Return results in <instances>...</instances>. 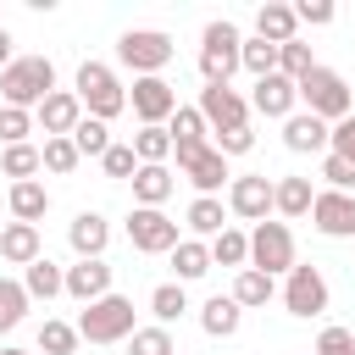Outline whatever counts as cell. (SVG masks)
Returning a JSON list of instances; mask_svg holds the SVG:
<instances>
[{"instance_id":"1","label":"cell","mask_w":355,"mask_h":355,"mask_svg":"<svg viewBox=\"0 0 355 355\" xmlns=\"http://www.w3.org/2000/svg\"><path fill=\"white\" fill-rule=\"evenodd\" d=\"M55 94V61L50 55H17L6 72H0V100L17 105V111H39V100Z\"/></svg>"},{"instance_id":"2","label":"cell","mask_w":355,"mask_h":355,"mask_svg":"<svg viewBox=\"0 0 355 355\" xmlns=\"http://www.w3.org/2000/svg\"><path fill=\"white\" fill-rule=\"evenodd\" d=\"M72 94H78V105H83L94 122H111L116 111H128V94H122V83H116V72H111L105 61H83Z\"/></svg>"},{"instance_id":"3","label":"cell","mask_w":355,"mask_h":355,"mask_svg":"<svg viewBox=\"0 0 355 355\" xmlns=\"http://www.w3.org/2000/svg\"><path fill=\"white\" fill-rule=\"evenodd\" d=\"M294 94H300L305 111L322 116V122H344V116H349V83H344L333 67H311V72L294 83Z\"/></svg>"},{"instance_id":"4","label":"cell","mask_w":355,"mask_h":355,"mask_svg":"<svg viewBox=\"0 0 355 355\" xmlns=\"http://www.w3.org/2000/svg\"><path fill=\"white\" fill-rule=\"evenodd\" d=\"M78 338H89V344H122V338H133V300L105 294V300L83 305V316H78Z\"/></svg>"},{"instance_id":"5","label":"cell","mask_w":355,"mask_h":355,"mask_svg":"<svg viewBox=\"0 0 355 355\" xmlns=\"http://www.w3.org/2000/svg\"><path fill=\"white\" fill-rule=\"evenodd\" d=\"M178 55V44L161 33V28H128L122 39H116V61L122 67H133L139 78H161V67Z\"/></svg>"},{"instance_id":"6","label":"cell","mask_w":355,"mask_h":355,"mask_svg":"<svg viewBox=\"0 0 355 355\" xmlns=\"http://www.w3.org/2000/svg\"><path fill=\"white\" fill-rule=\"evenodd\" d=\"M239 44H244V33L227 17L205 22V33H200V72H205V83H227L239 72Z\"/></svg>"},{"instance_id":"7","label":"cell","mask_w":355,"mask_h":355,"mask_svg":"<svg viewBox=\"0 0 355 355\" xmlns=\"http://www.w3.org/2000/svg\"><path fill=\"white\" fill-rule=\"evenodd\" d=\"M250 266L277 277V272H294V233L288 222H255L250 233Z\"/></svg>"},{"instance_id":"8","label":"cell","mask_w":355,"mask_h":355,"mask_svg":"<svg viewBox=\"0 0 355 355\" xmlns=\"http://www.w3.org/2000/svg\"><path fill=\"white\" fill-rule=\"evenodd\" d=\"M194 111L205 116V128H211V133H222V128H250V100H244L233 83H205Z\"/></svg>"},{"instance_id":"9","label":"cell","mask_w":355,"mask_h":355,"mask_svg":"<svg viewBox=\"0 0 355 355\" xmlns=\"http://www.w3.org/2000/svg\"><path fill=\"white\" fill-rule=\"evenodd\" d=\"M128 239H133V250H144V255H172V244H178V222H172L166 211L133 205V211H128Z\"/></svg>"},{"instance_id":"10","label":"cell","mask_w":355,"mask_h":355,"mask_svg":"<svg viewBox=\"0 0 355 355\" xmlns=\"http://www.w3.org/2000/svg\"><path fill=\"white\" fill-rule=\"evenodd\" d=\"M128 105H133V116H139L144 128H166V116L178 111V89H172L166 78H133Z\"/></svg>"},{"instance_id":"11","label":"cell","mask_w":355,"mask_h":355,"mask_svg":"<svg viewBox=\"0 0 355 355\" xmlns=\"http://www.w3.org/2000/svg\"><path fill=\"white\" fill-rule=\"evenodd\" d=\"M283 305H288V316H322L327 311V277L316 266H300L294 261V272L283 283Z\"/></svg>"},{"instance_id":"12","label":"cell","mask_w":355,"mask_h":355,"mask_svg":"<svg viewBox=\"0 0 355 355\" xmlns=\"http://www.w3.org/2000/svg\"><path fill=\"white\" fill-rule=\"evenodd\" d=\"M311 222H316V233H327V239H355V194L322 189V194L311 200Z\"/></svg>"},{"instance_id":"13","label":"cell","mask_w":355,"mask_h":355,"mask_svg":"<svg viewBox=\"0 0 355 355\" xmlns=\"http://www.w3.org/2000/svg\"><path fill=\"white\" fill-rule=\"evenodd\" d=\"M33 122L44 128V139H72V128L83 122V105H78V94H72V89H55V94H44V100H39Z\"/></svg>"},{"instance_id":"14","label":"cell","mask_w":355,"mask_h":355,"mask_svg":"<svg viewBox=\"0 0 355 355\" xmlns=\"http://www.w3.org/2000/svg\"><path fill=\"white\" fill-rule=\"evenodd\" d=\"M227 211L244 216V222H266V211H272V178H261V172L233 178L227 183Z\"/></svg>"},{"instance_id":"15","label":"cell","mask_w":355,"mask_h":355,"mask_svg":"<svg viewBox=\"0 0 355 355\" xmlns=\"http://www.w3.org/2000/svg\"><path fill=\"white\" fill-rule=\"evenodd\" d=\"M67 244L78 250V261H105V244H111V222L100 211H78L72 227H67Z\"/></svg>"},{"instance_id":"16","label":"cell","mask_w":355,"mask_h":355,"mask_svg":"<svg viewBox=\"0 0 355 355\" xmlns=\"http://www.w3.org/2000/svg\"><path fill=\"white\" fill-rule=\"evenodd\" d=\"M294 83L283 78V72H272V78H255V94H250V111H261V116H294Z\"/></svg>"},{"instance_id":"17","label":"cell","mask_w":355,"mask_h":355,"mask_svg":"<svg viewBox=\"0 0 355 355\" xmlns=\"http://www.w3.org/2000/svg\"><path fill=\"white\" fill-rule=\"evenodd\" d=\"M61 294H72V300H83V305L105 300V294H111V266H105V261H78V266H67V288H61Z\"/></svg>"},{"instance_id":"18","label":"cell","mask_w":355,"mask_h":355,"mask_svg":"<svg viewBox=\"0 0 355 355\" xmlns=\"http://www.w3.org/2000/svg\"><path fill=\"white\" fill-rule=\"evenodd\" d=\"M283 144L294 155H316V150H327V122L311 111H294V116H283Z\"/></svg>"},{"instance_id":"19","label":"cell","mask_w":355,"mask_h":355,"mask_svg":"<svg viewBox=\"0 0 355 355\" xmlns=\"http://www.w3.org/2000/svg\"><path fill=\"white\" fill-rule=\"evenodd\" d=\"M294 28H300V17H294V6H283V0H266V6L255 11V39H266V44H288V39H300Z\"/></svg>"},{"instance_id":"20","label":"cell","mask_w":355,"mask_h":355,"mask_svg":"<svg viewBox=\"0 0 355 355\" xmlns=\"http://www.w3.org/2000/svg\"><path fill=\"white\" fill-rule=\"evenodd\" d=\"M44 250H39V227H28V222H6L0 227V261H11V266H33Z\"/></svg>"},{"instance_id":"21","label":"cell","mask_w":355,"mask_h":355,"mask_svg":"<svg viewBox=\"0 0 355 355\" xmlns=\"http://www.w3.org/2000/svg\"><path fill=\"white\" fill-rule=\"evenodd\" d=\"M172 189H178L172 166H139V172H133V200L150 205V211H161V205L172 200Z\"/></svg>"},{"instance_id":"22","label":"cell","mask_w":355,"mask_h":355,"mask_svg":"<svg viewBox=\"0 0 355 355\" xmlns=\"http://www.w3.org/2000/svg\"><path fill=\"white\" fill-rule=\"evenodd\" d=\"M311 178H277L272 183V211L277 216H311Z\"/></svg>"},{"instance_id":"23","label":"cell","mask_w":355,"mask_h":355,"mask_svg":"<svg viewBox=\"0 0 355 355\" xmlns=\"http://www.w3.org/2000/svg\"><path fill=\"white\" fill-rule=\"evenodd\" d=\"M22 288H28V300H55V294L67 288V272H61L50 255H39L33 266H22Z\"/></svg>"},{"instance_id":"24","label":"cell","mask_w":355,"mask_h":355,"mask_svg":"<svg viewBox=\"0 0 355 355\" xmlns=\"http://www.w3.org/2000/svg\"><path fill=\"white\" fill-rule=\"evenodd\" d=\"M183 178H189V183H194L200 194H216V189L227 183V161H222V155H216V150L205 144V150H200V155H194V161L183 166Z\"/></svg>"},{"instance_id":"25","label":"cell","mask_w":355,"mask_h":355,"mask_svg":"<svg viewBox=\"0 0 355 355\" xmlns=\"http://www.w3.org/2000/svg\"><path fill=\"white\" fill-rule=\"evenodd\" d=\"M44 211H50V189H44L39 178H28V183H11V216H17V222H28V227H33Z\"/></svg>"},{"instance_id":"26","label":"cell","mask_w":355,"mask_h":355,"mask_svg":"<svg viewBox=\"0 0 355 355\" xmlns=\"http://www.w3.org/2000/svg\"><path fill=\"white\" fill-rule=\"evenodd\" d=\"M272 294H277V283H272L266 272H255V266H244V272L233 277V294H227V300H233L239 311H255V305H266Z\"/></svg>"},{"instance_id":"27","label":"cell","mask_w":355,"mask_h":355,"mask_svg":"<svg viewBox=\"0 0 355 355\" xmlns=\"http://www.w3.org/2000/svg\"><path fill=\"white\" fill-rule=\"evenodd\" d=\"M239 322H244V311H239L227 294H211V300H205V311H200V327H205L211 338H233V333H239Z\"/></svg>"},{"instance_id":"28","label":"cell","mask_w":355,"mask_h":355,"mask_svg":"<svg viewBox=\"0 0 355 355\" xmlns=\"http://www.w3.org/2000/svg\"><path fill=\"white\" fill-rule=\"evenodd\" d=\"M172 272H178V283L205 277V272H211V250H205L200 239H178V244H172Z\"/></svg>"},{"instance_id":"29","label":"cell","mask_w":355,"mask_h":355,"mask_svg":"<svg viewBox=\"0 0 355 355\" xmlns=\"http://www.w3.org/2000/svg\"><path fill=\"white\" fill-rule=\"evenodd\" d=\"M211 266H239L244 272V261H250V233H239V227H222L211 244Z\"/></svg>"},{"instance_id":"30","label":"cell","mask_w":355,"mask_h":355,"mask_svg":"<svg viewBox=\"0 0 355 355\" xmlns=\"http://www.w3.org/2000/svg\"><path fill=\"white\" fill-rule=\"evenodd\" d=\"M133 155H139V166H166L172 161V133L166 128H139L133 133Z\"/></svg>"},{"instance_id":"31","label":"cell","mask_w":355,"mask_h":355,"mask_svg":"<svg viewBox=\"0 0 355 355\" xmlns=\"http://www.w3.org/2000/svg\"><path fill=\"white\" fill-rule=\"evenodd\" d=\"M166 133H172V144H205V116L194 111V105H178L172 116H166Z\"/></svg>"},{"instance_id":"32","label":"cell","mask_w":355,"mask_h":355,"mask_svg":"<svg viewBox=\"0 0 355 355\" xmlns=\"http://www.w3.org/2000/svg\"><path fill=\"white\" fill-rule=\"evenodd\" d=\"M28 305H33L28 288H22L17 277H0V333H11V327L28 316Z\"/></svg>"},{"instance_id":"33","label":"cell","mask_w":355,"mask_h":355,"mask_svg":"<svg viewBox=\"0 0 355 355\" xmlns=\"http://www.w3.org/2000/svg\"><path fill=\"white\" fill-rule=\"evenodd\" d=\"M239 67L255 72V78H272V72H277V44H266V39H244V44H239Z\"/></svg>"},{"instance_id":"34","label":"cell","mask_w":355,"mask_h":355,"mask_svg":"<svg viewBox=\"0 0 355 355\" xmlns=\"http://www.w3.org/2000/svg\"><path fill=\"white\" fill-rule=\"evenodd\" d=\"M72 144H78V155H94V161H100V155H105V150H111L116 139H111V128H105V122L83 116V122L72 128Z\"/></svg>"},{"instance_id":"35","label":"cell","mask_w":355,"mask_h":355,"mask_svg":"<svg viewBox=\"0 0 355 355\" xmlns=\"http://www.w3.org/2000/svg\"><path fill=\"white\" fill-rule=\"evenodd\" d=\"M222 216H227V211H222V200H216V194H200V200L189 205V227H194V233H205V239H216V233L227 227Z\"/></svg>"},{"instance_id":"36","label":"cell","mask_w":355,"mask_h":355,"mask_svg":"<svg viewBox=\"0 0 355 355\" xmlns=\"http://www.w3.org/2000/svg\"><path fill=\"white\" fill-rule=\"evenodd\" d=\"M150 311H155V327L178 322V316L189 311V294H183V283H161V288L150 294Z\"/></svg>"},{"instance_id":"37","label":"cell","mask_w":355,"mask_h":355,"mask_svg":"<svg viewBox=\"0 0 355 355\" xmlns=\"http://www.w3.org/2000/svg\"><path fill=\"white\" fill-rule=\"evenodd\" d=\"M311 67H316V61H311V44H305V39H288V44H277V72H283L288 83H300Z\"/></svg>"},{"instance_id":"38","label":"cell","mask_w":355,"mask_h":355,"mask_svg":"<svg viewBox=\"0 0 355 355\" xmlns=\"http://www.w3.org/2000/svg\"><path fill=\"white\" fill-rule=\"evenodd\" d=\"M78 161H83V155H78V144H72V139H44V150H39V166H50L55 178H67Z\"/></svg>"},{"instance_id":"39","label":"cell","mask_w":355,"mask_h":355,"mask_svg":"<svg viewBox=\"0 0 355 355\" xmlns=\"http://www.w3.org/2000/svg\"><path fill=\"white\" fill-rule=\"evenodd\" d=\"M0 172H6L11 183H28V178L39 172V150H33V144H11V150L0 155Z\"/></svg>"},{"instance_id":"40","label":"cell","mask_w":355,"mask_h":355,"mask_svg":"<svg viewBox=\"0 0 355 355\" xmlns=\"http://www.w3.org/2000/svg\"><path fill=\"white\" fill-rule=\"evenodd\" d=\"M78 349V327L72 322H44L39 327V355H72Z\"/></svg>"},{"instance_id":"41","label":"cell","mask_w":355,"mask_h":355,"mask_svg":"<svg viewBox=\"0 0 355 355\" xmlns=\"http://www.w3.org/2000/svg\"><path fill=\"white\" fill-rule=\"evenodd\" d=\"M128 355H178V349H172V333L166 327H133Z\"/></svg>"},{"instance_id":"42","label":"cell","mask_w":355,"mask_h":355,"mask_svg":"<svg viewBox=\"0 0 355 355\" xmlns=\"http://www.w3.org/2000/svg\"><path fill=\"white\" fill-rule=\"evenodd\" d=\"M28 133H33V111L0 105V139H6V150H11V144H28Z\"/></svg>"},{"instance_id":"43","label":"cell","mask_w":355,"mask_h":355,"mask_svg":"<svg viewBox=\"0 0 355 355\" xmlns=\"http://www.w3.org/2000/svg\"><path fill=\"white\" fill-rule=\"evenodd\" d=\"M100 166H105V178H128V183H133V172H139V155H133V144H111V150L100 155Z\"/></svg>"},{"instance_id":"44","label":"cell","mask_w":355,"mask_h":355,"mask_svg":"<svg viewBox=\"0 0 355 355\" xmlns=\"http://www.w3.org/2000/svg\"><path fill=\"white\" fill-rule=\"evenodd\" d=\"M327 155H344V161L355 166V111H349L344 122H333V128H327Z\"/></svg>"},{"instance_id":"45","label":"cell","mask_w":355,"mask_h":355,"mask_svg":"<svg viewBox=\"0 0 355 355\" xmlns=\"http://www.w3.org/2000/svg\"><path fill=\"white\" fill-rule=\"evenodd\" d=\"M211 150H216L222 161H227V155H250V150H255V133H250V128H222Z\"/></svg>"},{"instance_id":"46","label":"cell","mask_w":355,"mask_h":355,"mask_svg":"<svg viewBox=\"0 0 355 355\" xmlns=\"http://www.w3.org/2000/svg\"><path fill=\"white\" fill-rule=\"evenodd\" d=\"M322 178H327V189H338V194L355 189V166H349L344 155H327V161H322Z\"/></svg>"},{"instance_id":"47","label":"cell","mask_w":355,"mask_h":355,"mask_svg":"<svg viewBox=\"0 0 355 355\" xmlns=\"http://www.w3.org/2000/svg\"><path fill=\"white\" fill-rule=\"evenodd\" d=\"M316 355H355V333H349V327H322Z\"/></svg>"},{"instance_id":"48","label":"cell","mask_w":355,"mask_h":355,"mask_svg":"<svg viewBox=\"0 0 355 355\" xmlns=\"http://www.w3.org/2000/svg\"><path fill=\"white\" fill-rule=\"evenodd\" d=\"M294 17H300V22H311V28H327V22H333V6H327V0H300V6H294Z\"/></svg>"},{"instance_id":"49","label":"cell","mask_w":355,"mask_h":355,"mask_svg":"<svg viewBox=\"0 0 355 355\" xmlns=\"http://www.w3.org/2000/svg\"><path fill=\"white\" fill-rule=\"evenodd\" d=\"M11 61H17V55H11V33H6V28H0V72H6V67H11Z\"/></svg>"},{"instance_id":"50","label":"cell","mask_w":355,"mask_h":355,"mask_svg":"<svg viewBox=\"0 0 355 355\" xmlns=\"http://www.w3.org/2000/svg\"><path fill=\"white\" fill-rule=\"evenodd\" d=\"M0 355H28V349H0Z\"/></svg>"}]
</instances>
